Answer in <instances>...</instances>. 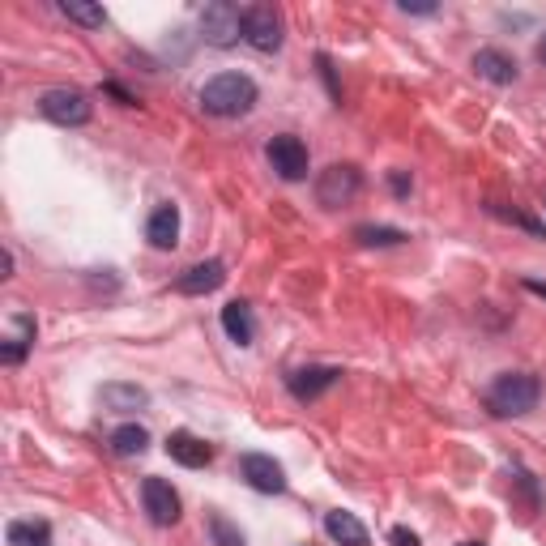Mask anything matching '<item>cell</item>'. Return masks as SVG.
Segmentation results:
<instances>
[{
  "instance_id": "1",
  "label": "cell",
  "mask_w": 546,
  "mask_h": 546,
  "mask_svg": "<svg viewBox=\"0 0 546 546\" xmlns=\"http://www.w3.org/2000/svg\"><path fill=\"white\" fill-rule=\"evenodd\" d=\"M256 82L244 73H218L210 77V82L201 86V107L210 111V116H222V120H231V116H248V111L256 107Z\"/></svg>"
},
{
  "instance_id": "2",
  "label": "cell",
  "mask_w": 546,
  "mask_h": 546,
  "mask_svg": "<svg viewBox=\"0 0 546 546\" xmlns=\"http://www.w3.org/2000/svg\"><path fill=\"white\" fill-rule=\"evenodd\" d=\"M538 397H542V384L525 372H504L495 376V384L487 389V410L500 414V419H521V414L538 410Z\"/></svg>"
},
{
  "instance_id": "3",
  "label": "cell",
  "mask_w": 546,
  "mask_h": 546,
  "mask_svg": "<svg viewBox=\"0 0 546 546\" xmlns=\"http://www.w3.org/2000/svg\"><path fill=\"white\" fill-rule=\"evenodd\" d=\"M363 192V175L355 163H333L316 175V201L325 205V210H342Z\"/></svg>"
},
{
  "instance_id": "4",
  "label": "cell",
  "mask_w": 546,
  "mask_h": 546,
  "mask_svg": "<svg viewBox=\"0 0 546 546\" xmlns=\"http://www.w3.org/2000/svg\"><path fill=\"white\" fill-rule=\"evenodd\" d=\"M201 39L210 47H235L244 39V9L231 0H214L201 9Z\"/></svg>"
},
{
  "instance_id": "5",
  "label": "cell",
  "mask_w": 546,
  "mask_h": 546,
  "mask_svg": "<svg viewBox=\"0 0 546 546\" xmlns=\"http://www.w3.org/2000/svg\"><path fill=\"white\" fill-rule=\"evenodd\" d=\"M39 111L52 124H64V128H82L90 116H94V103L86 99L82 90H69V86H60V90H47L43 99H39Z\"/></svg>"
},
{
  "instance_id": "6",
  "label": "cell",
  "mask_w": 546,
  "mask_h": 546,
  "mask_svg": "<svg viewBox=\"0 0 546 546\" xmlns=\"http://www.w3.org/2000/svg\"><path fill=\"white\" fill-rule=\"evenodd\" d=\"M244 43L256 52H278L282 47V13L273 5H248L244 9Z\"/></svg>"
},
{
  "instance_id": "7",
  "label": "cell",
  "mask_w": 546,
  "mask_h": 546,
  "mask_svg": "<svg viewBox=\"0 0 546 546\" xmlns=\"http://www.w3.org/2000/svg\"><path fill=\"white\" fill-rule=\"evenodd\" d=\"M269 167L282 175L286 184H299V180H308V146L295 137V133H278L269 141Z\"/></svg>"
},
{
  "instance_id": "8",
  "label": "cell",
  "mask_w": 546,
  "mask_h": 546,
  "mask_svg": "<svg viewBox=\"0 0 546 546\" xmlns=\"http://www.w3.org/2000/svg\"><path fill=\"white\" fill-rule=\"evenodd\" d=\"M239 478H244L252 491H261V495H282L286 491L282 465L273 457H265V453H244V457H239Z\"/></svg>"
},
{
  "instance_id": "9",
  "label": "cell",
  "mask_w": 546,
  "mask_h": 546,
  "mask_svg": "<svg viewBox=\"0 0 546 546\" xmlns=\"http://www.w3.org/2000/svg\"><path fill=\"white\" fill-rule=\"evenodd\" d=\"M141 500H146V512H150L154 525L180 521V495H175V487L167 478H146V483H141Z\"/></svg>"
},
{
  "instance_id": "10",
  "label": "cell",
  "mask_w": 546,
  "mask_h": 546,
  "mask_svg": "<svg viewBox=\"0 0 546 546\" xmlns=\"http://www.w3.org/2000/svg\"><path fill=\"white\" fill-rule=\"evenodd\" d=\"M342 380V367H299V372L286 376V389H291L299 401H316L325 389Z\"/></svg>"
},
{
  "instance_id": "11",
  "label": "cell",
  "mask_w": 546,
  "mask_h": 546,
  "mask_svg": "<svg viewBox=\"0 0 546 546\" xmlns=\"http://www.w3.org/2000/svg\"><path fill=\"white\" fill-rule=\"evenodd\" d=\"M222 282H227V265H222V261H201V265H192V269H184L180 278H175V291H180V295H210V291H218Z\"/></svg>"
},
{
  "instance_id": "12",
  "label": "cell",
  "mask_w": 546,
  "mask_h": 546,
  "mask_svg": "<svg viewBox=\"0 0 546 546\" xmlns=\"http://www.w3.org/2000/svg\"><path fill=\"white\" fill-rule=\"evenodd\" d=\"M167 457L188 465V470H201V465L214 461V448L205 444L201 436H192V431H171V436H167Z\"/></svg>"
},
{
  "instance_id": "13",
  "label": "cell",
  "mask_w": 546,
  "mask_h": 546,
  "mask_svg": "<svg viewBox=\"0 0 546 546\" xmlns=\"http://www.w3.org/2000/svg\"><path fill=\"white\" fill-rule=\"evenodd\" d=\"M474 69H478V77H487V82H495V86L517 82V60H512L508 52H500V47H483V52L474 56Z\"/></svg>"
},
{
  "instance_id": "14",
  "label": "cell",
  "mask_w": 546,
  "mask_h": 546,
  "mask_svg": "<svg viewBox=\"0 0 546 546\" xmlns=\"http://www.w3.org/2000/svg\"><path fill=\"white\" fill-rule=\"evenodd\" d=\"M146 239L163 252L180 244V210H175V205H158V210L150 214V222H146Z\"/></svg>"
},
{
  "instance_id": "15",
  "label": "cell",
  "mask_w": 546,
  "mask_h": 546,
  "mask_svg": "<svg viewBox=\"0 0 546 546\" xmlns=\"http://www.w3.org/2000/svg\"><path fill=\"white\" fill-rule=\"evenodd\" d=\"M35 346V316L26 312H13V333L5 337V346H0V359H5L9 367L26 359V350Z\"/></svg>"
},
{
  "instance_id": "16",
  "label": "cell",
  "mask_w": 546,
  "mask_h": 546,
  "mask_svg": "<svg viewBox=\"0 0 546 546\" xmlns=\"http://www.w3.org/2000/svg\"><path fill=\"white\" fill-rule=\"evenodd\" d=\"M325 534L342 546H367V525L355 517V512H342V508L325 517Z\"/></svg>"
},
{
  "instance_id": "17",
  "label": "cell",
  "mask_w": 546,
  "mask_h": 546,
  "mask_svg": "<svg viewBox=\"0 0 546 546\" xmlns=\"http://www.w3.org/2000/svg\"><path fill=\"white\" fill-rule=\"evenodd\" d=\"M222 329H227V337L235 346H252V337H256V320H252V308L248 303H227L222 308Z\"/></svg>"
},
{
  "instance_id": "18",
  "label": "cell",
  "mask_w": 546,
  "mask_h": 546,
  "mask_svg": "<svg viewBox=\"0 0 546 546\" xmlns=\"http://www.w3.org/2000/svg\"><path fill=\"white\" fill-rule=\"evenodd\" d=\"M111 448H116L120 457H141L150 448V431L141 423H124V427L111 431Z\"/></svg>"
},
{
  "instance_id": "19",
  "label": "cell",
  "mask_w": 546,
  "mask_h": 546,
  "mask_svg": "<svg viewBox=\"0 0 546 546\" xmlns=\"http://www.w3.org/2000/svg\"><path fill=\"white\" fill-rule=\"evenodd\" d=\"M9 546H52V525L47 521H13Z\"/></svg>"
},
{
  "instance_id": "20",
  "label": "cell",
  "mask_w": 546,
  "mask_h": 546,
  "mask_svg": "<svg viewBox=\"0 0 546 546\" xmlns=\"http://www.w3.org/2000/svg\"><path fill=\"white\" fill-rule=\"evenodd\" d=\"M103 401L111 410H141L146 406V389H137V384H103Z\"/></svg>"
},
{
  "instance_id": "21",
  "label": "cell",
  "mask_w": 546,
  "mask_h": 546,
  "mask_svg": "<svg viewBox=\"0 0 546 546\" xmlns=\"http://www.w3.org/2000/svg\"><path fill=\"white\" fill-rule=\"evenodd\" d=\"M355 239L363 248H393V244H406V231H397V227H355Z\"/></svg>"
},
{
  "instance_id": "22",
  "label": "cell",
  "mask_w": 546,
  "mask_h": 546,
  "mask_svg": "<svg viewBox=\"0 0 546 546\" xmlns=\"http://www.w3.org/2000/svg\"><path fill=\"white\" fill-rule=\"evenodd\" d=\"M60 13H64L69 22H77V26H90V30L107 22V13H103L99 5H86V0H64Z\"/></svg>"
},
{
  "instance_id": "23",
  "label": "cell",
  "mask_w": 546,
  "mask_h": 546,
  "mask_svg": "<svg viewBox=\"0 0 546 546\" xmlns=\"http://www.w3.org/2000/svg\"><path fill=\"white\" fill-rule=\"evenodd\" d=\"M210 538H214V546H244V534H239L222 512H210Z\"/></svg>"
},
{
  "instance_id": "24",
  "label": "cell",
  "mask_w": 546,
  "mask_h": 546,
  "mask_svg": "<svg viewBox=\"0 0 546 546\" xmlns=\"http://www.w3.org/2000/svg\"><path fill=\"white\" fill-rule=\"evenodd\" d=\"M389 542H393V546H419V534H410L406 525H393V529H389Z\"/></svg>"
},
{
  "instance_id": "25",
  "label": "cell",
  "mask_w": 546,
  "mask_h": 546,
  "mask_svg": "<svg viewBox=\"0 0 546 546\" xmlns=\"http://www.w3.org/2000/svg\"><path fill=\"white\" fill-rule=\"evenodd\" d=\"M389 184H393L397 197H410V180H406V171H393V175H389Z\"/></svg>"
},
{
  "instance_id": "26",
  "label": "cell",
  "mask_w": 546,
  "mask_h": 546,
  "mask_svg": "<svg viewBox=\"0 0 546 546\" xmlns=\"http://www.w3.org/2000/svg\"><path fill=\"white\" fill-rule=\"evenodd\" d=\"M401 9H406V13H423V18H427V13H436V5H414V0H401Z\"/></svg>"
},
{
  "instance_id": "27",
  "label": "cell",
  "mask_w": 546,
  "mask_h": 546,
  "mask_svg": "<svg viewBox=\"0 0 546 546\" xmlns=\"http://www.w3.org/2000/svg\"><path fill=\"white\" fill-rule=\"evenodd\" d=\"M525 291H534V295H542V299H546V282H525Z\"/></svg>"
},
{
  "instance_id": "28",
  "label": "cell",
  "mask_w": 546,
  "mask_h": 546,
  "mask_svg": "<svg viewBox=\"0 0 546 546\" xmlns=\"http://www.w3.org/2000/svg\"><path fill=\"white\" fill-rule=\"evenodd\" d=\"M538 60H542V64H546V35H542V39H538Z\"/></svg>"
},
{
  "instance_id": "29",
  "label": "cell",
  "mask_w": 546,
  "mask_h": 546,
  "mask_svg": "<svg viewBox=\"0 0 546 546\" xmlns=\"http://www.w3.org/2000/svg\"><path fill=\"white\" fill-rule=\"evenodd\" d=\"M461 546H478V542H461Z\"/></svg>"
},
{
  "instance_id": "30",
  "label": "cell",
  "mask_w": 546,
  "mask_h": 546,
  "mask_svg": "<svg viewBox=\"0 0 546 546\" xmlns=\"http://www.w3.org/2000/svg\"><path fill=\"white\" fill-rule=\"evenodd\" d=\"M542 205H546V201H542Z\"/></svg>"
}]
</instances>
